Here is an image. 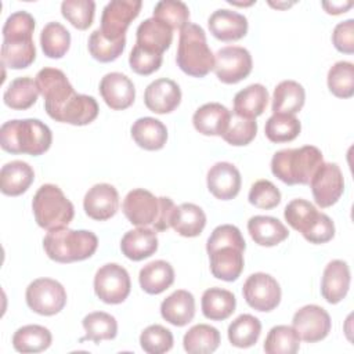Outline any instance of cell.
<instances>
[{
    "mask_svg": "<svg viewBox=\"0 0 354 354\" xmlns=\"http://www.w3.org/2000/svg\"><path fill=\"white\" fill-rule=\"evenodd\" d=\"M88 51L91 57L100 62H111L119 58L126 47V37L120 40H111L105 37L100 28L95 29L88 37Z\"/></svg>",
    "mask_w": 354,
    "mask_h": 354,
    "instance_id": "7dc6e473",
    "label": "cell"
},
{
    "mask_svg": "<svg viewBox=\"0 0 354 354\" xmlns=\"http://www.w3.org/2000/svg\"><path fill=\"white\" fill-rule=\"evenodd\" d=\"M46 254L57 263H73L91 257L98 248V238L87 230L59 227L50 230L44 239Z\"/></svg>",
    "mask_w": 354,
    "mask_h": 354,
    "instance_id": "277c9868",
    "label": "cell"
},
{
    "mask_svg": "<svg viewBox=\"0 0 354 354\" xmlns=\"http://www.w3.org/2000/svg\"><path fill=\"white\" fill-rule=\"evenodd\" d=\"M301 130L300 120L295 115L272 113L264 126L266 137L271 142H288L295 140Z\"/></svg>",
    "mask_w": 354,
    "mask_h": 354,
    "instance_id": "b9f144b4",
    "label": "cell"
},
{
    "mask_svg": "<svg viewBox=\"0 0 354 354\" xmlns=\"http://www.w3.org/2000/svg\"><path fill=\"white\" fill-rule=\"evenodd\" d=\"M100 94L111 109L122 111L134 102L136 87L126 75L109 72L100 82Z\"/></svg>",
    "mask_w": 354,
    "mask_h": 354,
    "instance_id": "ac0fdd59",
    "label": "cell"
},
{
    "mask_svg": "<svg viewBox=\"0 0 354 354\" xmlns=\"http://www.w3.org/2000/svg\"><path fill=\"white\" fill-rule=\"evenodd\" d=\"M322 7L328 14H342L353 7V1H324Z\"/></svg>",
    "mask_w": 354,
    "mask_h": 354,
    "instance_id": "6f0895ef",
    "label": "cell"
},
{
    "mask_svg": "<svg viewBox=\"0 0 354 354\" xmlns=\"http://www.w3.org/2000/svg\"><path fill=\"white\" fill-rule=\"evenodd\" d=\"M173 333L159 324L147 326L140 335L141 348L148 354L166 353L173 347Z\"/></svg>",
    "mask_w": 354,
    "mask_h": 354,
    "instance_id": "f907efd6",
    "label": "cell"
},
{
    "mask_svg": "<svg viewBox=\"0 0 354 354\" xmlns=\"http://www.w3.org/2000/svg\"><path fill=\"white\" fill-rule=\"evenodd\" d=\"M122 210L131 224L137 227H147L156 221L160 210V202L152 192L144 188H134L124 196Z\"/></svg>",
    "mask_w": 354,
    "mask_h": 354,
    "instance_id": "9a60e30c",
    "label": "cell"
},
{
    "mask_svg": "<svg viewBox=\"0 0 354 354\" xmlns=\"http://www.w3.org/2000/svg\"><path fill=\"white\" fill-rule=\"evenodd\" d=\"M82 324L86 335L80 339V342L91 340L94 343H100L101 340L115 339L118 335V322L115 317L104 311H94L87 314Z\"/></svg>",
    "mask_w": 354,
    "mask_h": 354,
    "instance_id": "ab89813d",
    "label": "cell"
},
{
    "mask_svg": "<svg viewBox=\"0 0 354 354\" xmlns=\"http://www.w3.org/2000/svg\"><path fill=\"white\" fill-rule=\"evenodd\" d=\"M248 231L252 239L260 246H275L289 235L288 228L275 217L253 216L248 221Z\"/></svg>",
    "mask_w": 354,
    "mask_h": 354,
    "instance_id": "83f0119b",
    "label": "cell"
},
{
    "mask_svg": "<svg viewBox=\"0 0 354 354\" xmlns=\"http://www.w3.org/2000/svg\"><path fill=\"white\" fill-rule=\"evenodd\" d=\"M261 333V322L252 314H241L228 326V340L238 348L256 344Z\"/></svg>",
    "mask_w": 354,
    "mask_h": 354,
    "instance_id": "f35d334b",
    "label": "cell"
},
{
    "mask_svg": "<svg viewBox=\"0 0 354 354\" xmlns=\"http://www.w3.org/2000/svg\"><path fill=\"white\" fill-rule=\"evenodd\" d=\"M207 188L213 196L230 201L239 194L242 178L239 170L230 162L214 163L206 176Z\"/></svg>",
    "mask_w": 354,
    "mask_h": 354,
    "instance_id": "d6986e66",
    "label": "cell"
},
{
    "mask_svg": "<svg viewBox=\"0 0 354 354\" xmlns=\"http://www.w3.org/2000/svg\"><path fill=\"white\" fill-rule=\"evenodd\" d=\"M153 18L165 22L174 29H183L189 24V10L184 1L180 0H162L153 8Z\"/></svg>",
    "mask_w": 354,
    "mask_h": 354,
    "instance_id": "c3c4849f",
    "label": "cell"
},
{
    "mask_svg": "<svg viewBox=\"0 0 354 354\" xmlns=\"http://www.w3.org/2000/svg\"><path fill=\"white\" fill-rule=\"evenodd\" d=\"M310 187L318 206L329 207L335 205L344 191V178L340 167L336 163L324 162L311 178Z\"/></svg>",
    "mask_w": 354,
    "mask_h": 354,
    "instance_id": "5bb4252c",
    "label": "cell"
},
{
    "mask_svg": "<svg viewBox=\"0 0 354 354\" xmlns=\"http://www.w3.org/2000/svg\"><path fill=\"white\" fill-rule=\"evenodd\" d=\"M159 202H160L159 216L152 225H153L155 231H166L167 228L171 227V217H173L176 205L167 196H159Z\"/></svg>",
    "mask_w": 354,
    "mask_h": 354,
    "instance_id": "9f6ffc18",
    "label": "cell"
},
{
    "mask_svg": "<svg viewBox=\"0 0 354 354\" xmlns=\"http://www.w3.org/2000/svg\"><path fill=\"white\" fill-rule=\"evenodd\" d=\"M40 46L48 58H62L71 46V33L59 22H48L40 33Z\"/></svg>",
    "mask_w": 354,
    "mask_h": 354,
    "instance_id": "60d3db41",
    "label": "cell"
},
{
    "mask_svg": "<svg viewBox=\"0 0 354 354\" xmlns=\"http://www.w3.org/2000/svg\"><path fill=\"white\" fill-rule=\"evenodd\" d=\"M131 282L127 270L116 263L100 267L94 277V292L106 304H119L130 295Z\"/></svg>",
    "mask_w": 354,
    "mask_h": 354,
    "instance_id": "9c48e42d",
    "label": "cell"
},
{
    "mask_svg": "<svg viewBox=\"0 0 354 354\" xmlns=\"http://www.w3.org/2000/svg\"><path fill=\"white\" fill-rule=\"evenodd\" d=\"M120 249L122 253L133 261L148 259L158 250V236L155 230L138 227L127 231L120 241Z\"/></svg>",
    "mask_w": 354,
    "mask_h": 354,
    "instance_id": "cb8c5ba5",
    "label": "cell"
},
{
    "mask_svg": "<svg viewBox=\"0 0 354 354\" xmlns=\"http://www.w3.org/2000/svg\"><path fill=\"white\" fill-rule=\"evenodd\" d=\"M176 61L184 73L194 77H203L214 68V54L202 26L189 22L180 30Z\"/></svg>",
    "mask_w": 354,
    "mask_h": 354,
    "instance_id": "5b68a950",
    "label": "cell"
},
{
    "mask_svg": "<svg viewBox=\"0 0 354 354\" xmlns=\"http://www.w3.org/2000/svg\"><path fill=\"white\" fill-rule=\"evenodd\" d=\"M329 91L339 98H350L354 94V65L348 61H337L328 72Z\"/></svg>",
    "mask_w": 354,
    "mask_h": 354,
    "instance_id": "ee69618b",
    "label": "cell"
},
{
    "mask_svg": "<svg viewBox=\"0 0 354 354\" xmlns=\"http://www.w3.org/2000/svg\"><path fill=\"white\" fill-rule=\"evenodd\" d=\"M322 163V152L314 145L286 148L274 153L271 159V171L288 185H304L310 184Z\"/></svg>",
    "mask_w": 354,
    "mask_h": 354,
    "instance_id": "3957f363",
    "label": "cell"
},
{
    "mask_svg": "<svg viewBox=\"0 0 354 354\" xmlns=\"http://www.w3.org/2000/svg\"><path fill=\"white\" fill-rule=\"evenodd\" d=\"M268 102V91L260 84H250L241 91H238L234 97V113L245 118H257L260 116L267 106Z\"/></svg>",
    "mask_w": 354,
    "mask_h": 354,
    "instance_id": "e575fe53",
    "label": "cell"
},
{
    "mask_svg": "<svg viewBox=\"0 0 354 354\" xmlns=\"http://www.w3.org/2000/svg\"><path fill=\"white\" fill-rule=\"evenodd\" d=\"M53 335L41 325H25L12 336V346L18 353H40L51 346Z\"/></svg>",
    "mask_w": 354,
    "mask_h": 354,
    "instance_id": "74e56055",
    "label": "cell"
},
{
    "mask_svg": "<svg viewBox=\"0 0 354 354\" xmlns=\"http://www.w3.org/2000/svg\"><path fill=\"white\" fill-rule=\"evenodd\" d=\"M253 68L250 53L241 46H227L214 54V73L220 82L235 84L249 76Z\"/></svg>",
    "mask_w": 354,
    "mask_h": 354,
    "instance_id": "30bf717a",
    "label": "cell"
},
{
    "mask_svg": "<svg viewBox=\"0 0 354 354\" xmlns=\"http://www.w3.org/2000/svg\"><path fill=\"white\" fill-rule=\"evenodd\" d=\"M40 91L36 82L29 76L14 79L3 94L4 104L11 109L24 111L30 108L39 97Z\"/></svg>",
    "mask_w": 354,
    "mask_h": 354,
    "instance_id": "8d00e7d4",
    "label": "cell"
},
{
    "mask_svg": "<svg viewBox=\"0 0 354 354\" xmlns=\"http://www.w3.org/2000/svg\"><path fill=\"white\" fill-rule=\"evenodd\" d=\"M83 207L86 214L97 221L113 217L119 207L118 189L106 183L93 185L84 195Z\"/></svg>",
    "mask_w": 354,
    "mask_h": 354,
    "instance_id": "2e32d148",
    "label": "cell"
},
{
    "mask_svg": "<svg viewBox=\"0 0 354 354\" xmlns=\"http://www.w3.org/2000/svg\"><path fill=\"white\" fill-rule=\"evenodd\" d=\"M51 142L50 127L39 119H12L0 129V145L10 153L37 156L47 152Z\"/></svg>",
    "mask_w": 354,
    "mask_h": 354,
    "instance_id": "7a4b0ae2",
    "label": "cell"
},
{
    "mask_svg": "<svg viewBox=\"0 0 354 354\" xmlns=\"http://www.w3.org/2000/svg\"><path fill=\"white\" fill-rule=\"evenodd\" d=\"M350 268L343 260H332L326 264L321 278V295L330 303L336 304L342 301L350 288Z\"/></svg>",
    "mask_w": 354,
    "mask_h": 354,
    "instance_id": "ffe728a7",
    "label": "cell"
},
{
    "mask_svg": "<svg viewBox=\"0 0 354 354\" xmlns=\"http://www.w3.org/2000/svg\"><path fill=\"white\" fill-rule=\"evenodd\" d=\"M231 118V112L220 102H207L199 106L194 116L192 123L194 127L203 136H223L228 122Z\"/></svg>",
    "mask_w": 354,
    "mask_h": 354,
    "instance_id": "603a6c76",
    "label": "cell"
},
{
    "mask_svg": "<svg viewBox=\"0 0 354 354\" xmlns=\"http://www.w3.org/2000/svg\"><path fill=\"white\" fill-rule=\"evenodd\" d=\"M249 202L259 209H274L281 202L279 189L270 180H257L249 191Z\"/></svg>",
    "mask_w": 354,
    "mask_h": 354,
    "instance_id": "816d5d0a",
    "label": "cell"
},
{
    "mask_svg": "<svg viewBox=\"0 0 354 354\" xmlns=\"http://www.w3.org/2000/svg\"><path fill=\"white\" fill-rule=\"evenodd\" d=\"M35 220L44 230L68 227L75 216L72 202L64 195L62 189L54 184H43L32 201Z\"/></svg>",
    "mask_w": 354,
    "mask_h": 354,
    "instance_id": "8992f818",
    "label": "cell"
},
{
    "mask_svg": "<svg viewBox=\"0 0 354 354\" xmlns=\"http://www.w3.org/2000/svg\"><path fill=\"white\" fill-rule=\"evenodd\" d=\"M300 337L293 326L277 325L270 329L264 340L267 354H295L299 351Z\"/></svg>",
    "mask_w": 354,
    "mask_h": 354,
    "instance_id": "7bdbcfd3",
    "label": "cell"
},
{
    "mask_svg": "<svg viewBox=\"0 0 354 354\" xmlns=\"http://www.w3.org/2000/svg\"><path fill=\"white\" fill-rule=\"evenodd\" d=\"M160 315L174 326H184L194 319L195 299L188 290L178 289L167 296L160 304Z\"/></svg>",
    "mask_w": 354,
    "mask_h": 354,
    "instance_id": "d4e9b609",
    "label": "cell"
},
{
    "mask_svg": "<svg viewBox=\"0 0 354 354\" xmlns=\"http://www.w3.org/2000/svg\"><path fill=\"white\" fill-rule=\"evenodd\" d=\"M138 282L144 292L159 295L174 282V270L171 264L165 260H153L140 270Z\"/></svg>",
    "mask_w": 354,
    "mask_h": 354,
    "instance_id": "f546056e",
    "label": "cell"
},
{
    "mask_svg": "<svg viewBox=\"0 0 354 354\" xmlns=\"http://www.w3.org/2000/svg\"><path fill=\"white\" fill-rule=\"evenodd\" d=\"M332 43L340 53H354V19H346L335 26L332 33Z\"/></svg>",
    "mask_w": 354,
    "mask_h": 354,
    "instance_id": "11a10c76",
    "label": "cell"
},
{
    "mask_svg": "<svg viewBox=\"0 0 354 354\" xmlns=\"http://www.w3.org/2000/svg\"><path fill=\"white\" fill-rule=\"evenodd\" d=\"M206 225V214L195 203H181L176 206L173 217H171V227L177 234L187 238L198 236Z\"/></svg>",
    "mask_w": 354,
    "mask_h": 354,
    "instance_id": "836d02e7",
    "label": "cell"
},
{
    "mask_svg": "<svg viewBox=\"0 0 354 354\" xmlns=\"http://www.w3.org/2000/svg\"><path fill=\"white\" fill-rule=\"evenodd\" d=\"M221 337L220 332L207 324H198L184 335L183 346L189 354H209L217 350Z\"/></svg>",
    "mask_w": 354,
    "mask_h": 354,
    "instance_id": "d590c367",
    "label": "cell"
},
{
    "mask_svg": "<svg viewBox=\"0 0 354 354\" xmlns=\"http://www.w3.org/2000/svg\"><path fill=\"white\" fill-rule=\"evenodd\" d=\"M98 104L94 97L86 94H75L61 111L58 120L73 126H84L98 116Z\"/></svg>",
    "mask_w": 354,
    "mask_h": 354,
    "instance_id": "d6a6232c",
    "label": "cell"
},
{
    "mask_svg": "<svg viewBox=\"0 0 354 354\" xmlns=\"http://www.w3.org/2000/svg\"><path fill=\"white\" fill-rule=\"evenodd\" d=\"M40 94L44 98V109L47 115L58 120V116L66 102L76 94L66 75L57 68H43L35 79Z\"/></svg>",
    "mask_w": 354,
    "mask_h": 354,
    "instance_id": "52a82bcc",
    "label": "cell"
},
{
    "mask_svg": "<svg viewBox=\"0 0 354 354\" xmlns=\"http://www.w3.org/2000/svg\"><path fill=\"white\" fill-rule=\"evenodd\" d=\"M292 326L297 332L300 340L315 343L328 336L332 328V321L325 308L317 304H307L295 313Z\"/></svg>",
    "mask_w": 354,
    "mask_h": 354,
    "instance_id": "4fadbf2b",
    "label": "cell"
},
{
    "mask_svg": "<svg viewBox=\"0 0 354 354\" xmlns=\"http://www.w3.org/2000/svg\"><path fill=\"white\" fill-rule=\"evenodd\" d=\"M61 12L75 28L84 30L94 21L95 3L93 0H64Z\"/></svg>",
    "mask_w": 354,
    "mask_h": 354,
    "instance_id": "681fc988",
    "label": "cell"
},
{
    "mask_svg": "<svg viewBox=\"0 0 354 354\" xmlns=\"http://www.w3.org/2000/svg\"><path fill=\"white\" fill-rule=\"evenodd\" d=\"M246 243L238 227L221 224L216 227L206 242L213 277L232 282L243 270V252Z\"/></svg>",
    "mask_w": 354,
    "mask_h": 354,
    "instance_id": "6da1fadb",
    "label": "cell"
},
{
    "mask_svg": "<svg viewBox=\"0 0 354 354\" xmlns=\"http://www.w3.org/2000/svg\"><path fill=\"white\" fill-rule=\"evenodd\" d=\"M36 58L32 36L4 37L1 44V64L11 69L28 68Z\"/></svg>",
    "mask_w": 354,
    "mask_h": 354,
    "instance_id": "484cf974",
    "label": "cell"
},
{
    "mask_svg": "<svg viewBox=\"0 0 354 354\" xmlns=\"http://www.w3.org/2000/svg\"><path fill=\"white\" fill-rule=\"evenodd\" d=\"M145 106L155 113H170L181 102L180 86L167 77L151 82L144 93Z\"/></svg>",
    "mask_w": 354,
    "mask_h": 354,
    "instance_id": "e0dca14e",
    "label": "cell"
},
{
    "mask_svg": "<svg viewBox=\"0 0 354 354\" xmlns=\"http://www.w3.org/2000/svg\"><path fill=\"white\" fill-rule=\"evenodd\" d=\"M303 236L315 245L326 243L335 236V224L329 216L325 213H319L318 218L314 224L303 234Z\"/></svg>",
    "mask_w": 354,
    "mask_h": 354,
    "instance_id": "db71d44e",
    "label": "cell"
},
{
    "mask_svg": "<svg viewBox=\"0 0 354 354\" xmlns=\"http://www.w3.org/2000/svg\"><path fill=\"white\" fill-rule=\"evenodd\" d=\"M306 101V91L299 82L282 80L277 84L272 94V112L274 113H297Z\"/></svg>",
    "mask_w": 354,
    "mask_h": 354,
    "instance_id": "1f68e13d",
    "label": "cell"
},
{
    "mask_svg": "<svg viewBox=\"0 0 354 354\" xmlns=\"http://www.w3.org/2000/svg\"><path fill=\"white\" fill-rule=\"evenodd\" d=\"M257 133V122L254 118H245L236 113H231L228 126L221 136L224 141L234 147L248 145Z\"/></svg>",
    "mask_w": 354,
    "mask_h": 354,
    "instance_id": "bcb514c9",
    "label": "cell"
},
{
    "mask_svg": "<svg viewBox=\"0 0 354 354\" xmlns=\"http://www.w3.org/2000/svg\"><path fill=\"white\" fill-rule=\"evenodd\" d=\"M28 307L40 315H55L66 304V290L55 279L37 278L32 281L25 293Z\"/></svg>",
    "mask_w": 354,
    "mask_h": 354,
    "instance_id": "ba28073f",
    "label": "cell"
},
{
    "mask_svg": "<svg viewBox=\"0 0 354 354\" xmlns=\"http://www.w3.org/2000/svg\"><path fill=\"white\" fill-rule=\"evenodd\" d=\"M136 44L152 53L163 54L171 44L173 29L156 18L144 19L136 32Z\"/></svg>",
    "mask_w": 354,
    "mask_h": 354,
    "instance_id": "7402d4cb",
    "label": "cell"
},
{
    "mask_svg": "<svg viewBox=\"0 0 354 354\" xmlns=\"http://www.w3.org/2000/svg\"><path fill=\"white\" fill-rule=\"evenodd\" d=\"M207 25L210 33L221 41L239 40L248 32L246 17L228 8H218L213 11L209 17Z\"/></svg>",
    "mask_w": 354,
    "mask_h": 354,
    "instance_id": "44dd1931",
    "label": "cell"
},
{
    "mask_svg": "<svg viewBox=\"0 0 354 354\" xmlns=\"http://www.w3.org/2000/svg\"><path fill=\"white\" fill-rule=\"evenodd\" d=\"M202 313L207 319H227L236 307V299L232 292L223 288H209L203 292L201 300Z\"/></svg>",
    "mask_w": 354,
    "mask_h": 354,
    "instance_id": "4dcf8cb0",
    "label": "cell"
},
{
    "mask_svg": "<svg viewBox=\"0 0 354 354\" xmlns=\"http://www.w3.org/2000/svg\"><path fill=\"white\" fill-rule=\"evenodd\" d=\"M131 137L138 147L147 151H158L167 141V129L159 119L144 116L133 123Z\"/></svg>",
    "mask_w": 354,
    "mask_h": 354,
    "instance_id": "f1b7e54d",
    "label": "cell"
},
{
    "mask_svg": "<svg viewBox=\"0 0 354 354\" xmlns=\"http://www.w3.org/2000/svg\"><path fill=\"white\" fill-rule=\"evenodd\" d=\"M35 180L32 166L22 160H11L0 170V189L4 195L18 196L28 191Z\"/></svg>",
    "mask_w": 354,
    "mask_h": 354,
    "instance_id": "4316f807",
    "label": "cell"
},
{
    "mask_svg": "<svg viewBox=\"0 0 354 354\" xmlns=\"http://www.w3.org/2000/svg\"><path fill=\"white\" fill-rule=\"evenodd\" d=\"M318 216L319 212L306 199H293L285 206L283 210V217L288 224L293 230L301 232V235L314 224Z\"/></svg>",
    "mask_w": 354,
    "mask_h": 354,
    "instance_id": "f6af8a7d",
    "label": "cell"
},
{
    "mask_svg": "<svg viewBox=\"0 0 354 354\" xmlns=\"http://www.w3.org/2000/svg\"><path fill=\"white\" fill-rule=\"evenodd\" d=\"M246 303L257 311H272L281 301V286L274 277L266 272L249 275L242 288Z\"/></svg>",
    "mask_w": 354,
    "mask_h": 354,
    "instance_id": "7c38bea8",
    "label": "cell"
},
{
    "mask_svg": "<svg viewBox=\"0 0 354 354\" xmlns=\"http://www.w3.org/2000/svg\"><path fill=\"white\" fill-rule=\"evenodd\" d=\"M142 3L140 0H112L101 15V33L111 40L126 37V30L131 21L140 14Z\"/></svg>",
    "mask_w": 354,
    "mask_h": 354,
    "instance_id": "8fae6325",
    "label": "cell"
},
{
    "mask_svg": "<svg viewBox=\"0 0 354 354\" xmlns=\"http://www.w3.org/2000/svg\"><path fill=\"white\" fill-rule=\"evenodd\" d=\"M162 59H163L162 54L152 53L137 44L133 47L129 55V64L131 71L144 76L158 71L162 65Z\"/></svg>",
    "mask_w": 354,
    "mask_h": 354,
    "instance_id": "f5cc1de1",
    "label": "cell"
}]
</instances>
